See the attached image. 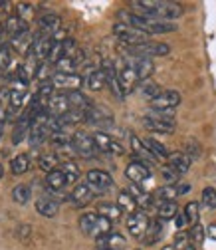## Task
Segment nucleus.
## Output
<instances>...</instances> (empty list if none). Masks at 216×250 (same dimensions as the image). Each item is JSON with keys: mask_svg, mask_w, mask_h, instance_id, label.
<instances>
[{"mask_svg": "<svg viewBox=\"0 0 216 250\" xmlns=\"http://www.w3.org/2000/svg\"><path fill=\"white\" fill-rule=\"evenodd\" d=\"M4 32H6V34L10 36V40H12V38H16V36L28 32V24H26L22 18H18V16H10V18L4 22Z\"/></svg>", "mask_w": 216, "mask_h": 250, "instance_id": "nucleus-23", "label": "nucleus"}, {"mask_svg": "<svg viewBox=\"0 0 216 250\" xmlns=\"http://www.w3.org/2000/svg\"><path fill=\"white\" fill-rule=\"evenodd\" d=\"M187 223H189V218H187V214H184V212H178V214L175 216V225H177L178 230H182V227L187 225Z\"/></svg>", "mask_w": 216, "mask_h": 250, "instance_id": "nucleus-50", "label": "nucleus"}, {"mask_svg": "<svg viewBox=\"0 0 216 250\" xmlns=\"http://www.w3.org/2000/svg\"><path fill=\"white\" fill-rule=\"evenodd\" d=\"M113 34L117 36V40L121 44H125V46H141V44L149 42V34L141 32V30H137L129 24H123V22L113 24Z\"/></svg>", "mask_w": 216, "mask_h": 250, "instance_id": "nucleus-1", "label": "nucleus"}, {"mask_svg": "<svg viewBox=\"0 0 216 250\" xmlns=\"http://www.w3.org/2000/svg\"><path fill=\"white\" fill-rule=\"evenodd\" d=\"M38 167H40L42 171H46V173L56 171V169L59 167L58 155H56V153H46V155H42V157L38 159Z\"/></svg>", "mask_w": 216, "mask_h": 250, "instance_id": "nucleus-35", "label": "nucleus"}, {"mask_svg": "<svg viewBox=\"0 0 216 250\" xmlns=\"http://www.w3.org/2000/svg\"><path fill=\"white\" fill-rule=\"evenodd\" d=\"M133 68H135V72L139 76V82H145L153 74V70H155V66H153V60H149V58H135Z\"/></svg>", "mask_w": 216, "mask_h": 250, "instance_id": "nucleus-28", "label": "nucleus"}, {"mask_svg": "<svg viewBox=\"0 0 216 250\" xmlns=\"http://www.w3.org/2000/svg\"><path fill=\"white\" fill-rule=\"evenodd\" d=\"M2 131H4V123H0V137H2Z\"/></svg>", "mask_w": 216, "mask_h": 250, "instance_id": "nucleus-55", "label": "nucleus"}, {"mask_svg": "<svg viewBox=\"0 0 216 250\" xmlns=\"http://www.w3.org/2000/svg\"><path fill=\"white\" fill-rule=\"evenodd\" d=\"M184 214H187V218H189V223L196 225V223H198V203L191 201V203H189L187 207H184Z\"/></svg>", "mask_w": 216, "mask_h": 250, "instance_id": "nucleus-43", "label": "nucleus"}, {"mask_svg": "<svg viewBox=\"0 0 216 250\" xmlns=\"http://www.w3.org/2000/svg\"><path fill=\"white\" fill-rule=\"evenodd\" d=\"M2 30H4V26H2V24H0V32H2Z\"/></svg>", "mask_w": 216, "mask_h": 250, "instance_id": "nucleus-57", "label": "nucleus"}, {"mask_svg": "<svg viewBox=\"0 0 216 250\" xmlns=\"http://www.w3.org/2000/svg\"><path fill=\"white\" fill-rule=\"evenodd\" d=\"M117 207H119L123 212H131V214L137 212V208H139L135 197H133L129 191H119V195H117Z\"/></svg>", "mask_w": 216, "mask_h": 250, "instance_id": "nucleus-26", "label": "nucleus"}, {"mask_svg": "<svg viewBox=\"0 0 216 250\" xmlns=\"http://www.w3.org/2000/svg\"><path fill=\"white\" fill-rule=\"evenodd\" d=\"M206 234H208L210 238H214V240H216V225H210V227L206 229Z\"/></svg>", "mask_w": 216, "mask_h": 250, "instance_id": "nucleus-52", "label": "nucleus"}, {"mask_svg": "<svg viewBox=\"0 0 216 250\" xmlns=\"http://www.w3.org/2000/svg\"><path fill=\"white\" fill-rule=\"evenodd\" d=\"M68 96V102H70V107L72 109H81V111H87L91 105H94V102H91L85 93L81 91H72V93H66Z\"/></svg>", "mask_w": 216, "mask_h": 250, "instance_id": "nucleus-25", "label": "nucleus"}, {"mask_svg": "<svg viewBox=\"0 0 216 250\" xmlns=\"http://www.w3.org/2000/svg\"><path fill=\"white\" fill-rule=\"evenodd\" d=\"M178 214V205L177 203H163L157 207V218L159 221H171Z\"/></svg>", "mask_w": 216, "mask_h": 250, "instance_id": "nucleus-32", "label": "nucleus"}, {"mask_svg": "<svg viewBox=\"0 0 216 250\" xmlns=\"http://www.w3.org/2000/svg\"><path fill=\"white\" fill-rule=\"evenodd\" d=\"M163 250H173V246H165V248H163Z\"/></svg>", "mask_w": 216, "mask_h": 250, "instance_id": "nucleus-56", "label": "nucleus"}, {"mask_svg": "<svg viewBox=\"0 0 216 250\" xmlns=\"http://www.w3.org/2000/svg\"><path fill=\"white\" fill-rule=\"evenodd\" d=\"M143 125H145V129L155 131V133H165V135H169V133L175 131V123H167V121H163V119H159V117H153V115H147V117L143 119Z\"/></svg>", "mask_w": 216, "mask_h": 250, "instance_id": "nucleus-19", "label": "nucleus"}, {"mask_svg": "<svg viewBox=\"0 0 216 250\" xmlns=\"http://www.w3.org/2000/svg\"><path fill=\"white\" fill-rule=\"evenodd\" d=\"M96 250H105V248H96Z\"/></svg>", "mask_w": 216, "mask_h": 250, "instance_id": "nucleus-58", "label": "nucleus"}, {"mask_svg": "<svg viewBox=\"0 0 216 250\" xmlns=\"http://www.w3.org/2000/svg\"><path fill=\"white\" fill-rule=\"evenodd\" d=\"M10 62H12V50L8 46L0 48V70H6L10 66Z\"/></svg>", "mask_w": 216, "mask_h": 250, "instance_id": "nucleus-45", "label": "nucleus"}, {"mask_svg": "<svg viewBox=\"0 0 216 250\" xmlns=\"http://www.w3.org/2000/svg\"><path fill=\"white\" fill-rule=\"evenodd\" d=\"M98 248H105V250H125L127 248V240L119 232H109L105 236L96 238Z\"/></svg>", "mask_w": 216, "mask_h": 250, "instance_id": "nucleus-15", "label": "nucleus"}, {"mask_svg": "<svg viewBox=\"0 0 216 250\" xmlns=\"http://www.w3.org/2000/svg\"><path fill=\"white\" fill-rule=\"evenodd\" d=\"M87 185L94 189V193H103L107 189H111L113 185V179L107 171H101V169H91L87 173Z\"/></svg>", "mask_w": 216, "mask_h": 250, "instance_id": "nucleus-8", "label": "nucleus"}, {"mask_svg": "<svg viewBox=\"0 0 216 250\" xmlns=\"http://www.w3.org/2000/svg\"><path fill=\"white\" fill-rule=\"evenodd\" d=\"M30 199H32V189L28 185H16L12 189V201L18 205H26Z\"/></svg>", "mask_w": 216, "mask_h": 250, "instance_id": "nucleus-33", "label": "nucleus"}, {"mask_svg": "<svg viewBox=\"0 0 216 250\" xmlns=\"http://www.w3.org/2000/svg\"><path fill=\"white\" fill-rule=\"evenodd\" d=\"M202 205L206 208H216V189L206 187V189L202 191Z\"/></svg>", "mask_w": 216, "mask_h": 250, "instance_id": "nucleus-42", "label": "nucleus"}, {"mask_svg": "<svg viewBox=\"0 0 216 250\" xmlns=\"http://www.w3.org/2000/svg\"><path fill=\"white\" fill-rule=\"evenodd\" d=\"M125 177H127L133 185H141V183H145L147 179H151V165L133 159V161L125 167Z\"/></svg>", "mask_w": 216, "mask_h": 250, "instance_id": "nucleus-9", "label": "nucleus"}, {"mask_svg": "<svg viewBox=\"0 0 216 250\" xmlns=\"http://www.w3.org/2000/svg\"><path fill=\"white\" fill-rule=\"evenodd\" d=\"M85 78H81L79 74H54L52 76V83L56 89H61V91H81V85H83Z\"/></svg>", "mask_w": 216, "mask_h": 250, "instance_id": "nucleus-3", "label": "nucleus"}, {"mask_svg": "<svg viewBox=\"0 0 216 250\" xmlns=\"http://www.w3.org/2000/svg\"><path fill=\"white\" fill-rule=\"evenodd\" d=\"M109 232H111V221H107L105 216H99V218H98V225H96V229H94V232H91V236L99 238V236H105V234H109Z\"/></svg>", "mask_w": 216, "mask_h": 250, "instance_id": "nucleus-39", "label": "nucleus"}, {"mask_svg": "<svg viewBox=\"0 0 216 250\" xmlns=\"http://www.w3.org/2000/svg\"><path fill=\"white\" fill-rule=\"evenodd\" d=\"M72 147L81 155V157H94L96 153V141H94V135H87L83 131H78L72 135Z\"/></svg>", "mask_w": 216, "mask_h": 250, "instance_id": "nucleus-7", "label": "nucleus"}, {"mask_svg": "<svg viewBox=\"0 0 216 250\" xmlns=\"http://www.w3.org/2000/svg\"><path fill=\"white\" fill-rule=\"evenodd\" d=\"M36 210H38V214H42V216H46V218H52V216L58 214L59 203H58L56 199H52V197H40V199L36 201Z\"/></svg>", "mask_w": 216, "mask_h": 250, "instance_id": "nucleus-20", "label": "nucleus"}, {"mask_svg": "<svg viewBox=\"0 0 216 250\" xmlns=\"http://www.w3.org/2000/svg\"><path fill=\"white\" fill-rule=\"evenodd\" d=\"M32 115H30L28 111H24V115L18 119L16 127H14V133H12V143L18 145L26 139V135H30V129H32Z\"/></svg>", "mask_w": 216, "mask_h": 250, "instance_id": "nucleus-17", "label": "nucleus"}, {"mask_svg": "<svg viewBox=\"0 0 216 250\" xmlns=\"http://www.w3.org/2000/svg\"><path fill=\"white\" fill-rule=\"evenodd\" d=\"M61 30V18L54 12H48L44 16H40L38 20V34L42 36H54L56 32Z\"/></svg>", "mask_w": 216, "mask_h": 250, "instance_id": "nucleus-11", "label": "nucleus"}, {"mask_svg": "<svg viewBox=\"0 0 216 250\" xmlns=\"http://www.w3.org/2000/svg\"><path fill=\"white\" fill-rule=\"evenodd\" d=\"M98 212H99V216H105L107 221H111V223H117L119 218H121V208L117 207V205H113V203H99L98 205Z\"/></svg>", "mask_w": 216, "mask_h": 250, "instance_id": "nucleus-29", "label": "nucleus"}, {"mask_svg": "<svg viewBox=\"0 0 216 250\" xmlns=\"http://www.w3.org/2000/svg\"><path fill=\"white\" fill-rule=\"evenodd\" d=\"M2 177H4V167L0 165V179H2Z\"/></svg>", "mask_w": 216, "mask_h": 250, "instance_id": "nucleus-54", "label": "nucleus"}, {"mask_svg": "<svg viewBox=\"0 0 216 250\" xmlns=\"http://www.w3.org/2000/svg\"><path fill=\"white\" fill-rule=\"evenodd\" d=\"M141 93H143L145 98H149V100L153 102V100H155V98L159 96V93H161V87H159L155 82H149V80H145V82L141 83Z\"/></svg>", "mask_w": 216, "mask_h": 250, "instance_id": "nucleus-38", "label": "nucleus"}, {"mask_svg": "<svg viewBox=\"0 0 216 250\" xmlns=\"http://www.w3.org/2000/svg\"><path fill=\"white\" fill-rule=\"evenodd\" d=\"M94 197H96V193L87 183H78L74 187L72 195H70V201H72L74 207H85V205H89L91 201H94Z\"/></svg>", "mask_w": 216, "mask_h": 250, "instance_id": "nucleus-10", "label": "nucleus"}, {"mask_svg": "<svg viewBox=\"0 0 216 250\" xmlns=\"http://www.w3.org/2000/svg\"><path fill=\"white\" fill-rule=\"evenodd\" d=\"M30 14H34V8L32 6H30V4H18V10H16V16L18 18H22L26 22Z\"/></svg>", "mask_w": 216, "mask_h": 250, "instance_id": "nucleus-48", "label": "nucleus"}, {"mask_svg": "<svg viewBox=\"0 0 216 250\" xmlns=\"http://www.w3.org/2000/svg\"><path fill=\"white\" fill-rule=\"evenodd\" d=\"M59 171L64 173L68 185H74V183L79 179V167H78L74 161H64V163L59 165Z\"/></svg>", "mask_w": 216, "mask_h": 250, "instance_id": "nucleus-34", "label": "nucleus"}, {"mask_svg": "<svg viewBox=\"0 0 216 250\" xmlns=\"http://www.w3.org/2000/svg\"><path fill=\"white\" fill-rule=\"evenodd\" d=\"M46 187H48L50 191L58 193V191L64 189V187H68V181H66L64 173H61L59 169H56V171L48 173V177H46Z\"/></svg>", "mask_w": 216, "mask_h": 250, "instance_id": "nucleus-27", "label": "nucleus"}, {"mask_svg": "<svg viewBox=\"0 0 216 250\" xmlns=\"http://www.w3.org/2000/svg\"><path fill=\"white\" fill-rule=\"evenodd\" d=\"M191 189L189 185H163L161 189H157V193H155V203H157V207L159 205H163V203H175V199L178 197V195H182V193H187Z\"/></svg>", "mask_w": 216, "mask_h": 250, "instance_id": "nucleus-6", "label": "nucleus"}, {"mask_svg": "<svg viewBox=\"0 0 216 250\" xmlns=\"http://www.w3.org/2000/svg\"><path fill=\"white\" fill-rule=\"evenodd\" d=\"M193 165V157L189 153H182V151H177V153H171L169 155V161H167V167H171L177 175H184Z\"/></svg>", "mask_w": 216, "mask_h": 250, "instance_id": "nucleus-12", "label": "nucleus"}, {"mask_svg": "<svg viewBox=\"0 0 216 250\" xmlns=\"http://www.w3.org/2000/svg\"><path fill=\"white\" fill-rule=\"evenodd\" d=\"M117 76H119V83H121V89L125 91V93L133 91V89H135V85L139 83V76H137V72H135L133 64H127L125 68H121V70L117 72Z\"/></svg>", "mask_w": 216, "mask_h": 250, "instance_id": "nucleus-16", "label": "nucleus"}, {"mask_svg": "<svg viewBox=\"0 0 216 250\" xmlns=\"http://www.w3.org/2000/svg\"><path fill=\"white\" fill-rule=\"evenodd\" d=\"M18 230H20V236H22V238H26V236L30 234V227H28V225H22Z\"/></svg>", "mask_w": 216, "mask_h": 250, "instance_id": "nucleus-51", "label": "nucleus"}, {"mask_svg": "<svg viewBox=\"0 0 216 250\" xmlns=\"http://www.w3.org/2000/svg\"><path fill=\"white\" fill-rule=\"evenodd\" d=\"M178 177H180V175H177L171 167H163V179H165V183H167V185H177Z\"/></svg>", "mask_w": 216, "mask_h": 250, "instance_id": "nucleus-47", "label": "nucleus"}, {"mask_svg": "<svg viewBox=\"0 0 216 250\" xmlns=\"http://www.w3.org/2000/svg\"><path fill=\"white\" fill-rule=\"evenodd\" d=\"M187 240H189V232H184V230L177 232V236H175V248H184V246H187Z\"/></svg>", "mask_w": 216, "mask_h": 250, "instance_id": "nucleus-49", "label": "nucleus"}, {"mask_svg": "<svg viewBox=\"0 0 216 250\" xmlns=\"http://www.w3.org/2000/svg\"><path fill=\"white\" fill-rule=\"evenodd\" d=\"M107 83V78L103 74V70H89L87 76H85V85L91 89V91H99L101 87H105Z\"/></svg>", "mask_w": 216, "mask_h": 250, "instance_id": "nucleus-24", "label": "nucleus"}, {"mask_svg": "<svg viewBox=\"0 0 216 250\" xmlns=\"http://www.w3.org/2000/svg\"><path fill=\"white\" fill-rule=\"evenodd\" d=\"M171 52V48L167 44H159V42H147L141 46H127L125 54L133 56V58H153V56H167Z\"/></svg>", "mask_w": 216, "mask_h": 250, "instance_id": "nucleus-2", "label": "nucleus"}, {"mask_svg": "<svg viewBox=\"0 0 216 250\" xmlns=\"http://www.w3.org/2000/svg\"><path fill=\"white\" fill-rule=\"evenodd\" d=\"M143 143H145V147L153 153V157H159V159H169V151H167V147L163 145V143H159L157 139H153V137H147V139H143Z\"/></svg>", "mask_w": 216, "mask_h": 250, "instance_id": "nucleus-30", "label": "nucleus"}, {"mask_svg": "<svg viewBox=\"0 0 216 250\" xmlns=\"http://www.w3.org/2000/svg\"><path fill=\"white\" fill-rule=\"evenodd\" d=\"M131 149H133V155H135V159L137 161H143V163H147V165H151L153 161H155L157 157H153V153L145 147V143L139 139V137H131Z\"/></svg>", "mask_w": 216, "mask_h": 250, "instance_id": "nucleus-21", "label": "nucleus"}, {"mask_svg": "<svg viewBox=\"0 0 216 250\" xmlns=\"http://www.w3.org/2000/svg\"><path fill=\"white\" fill-rule=\"evenodd\" d=\"M56 70H58V74H76L78 66L72 58H61L56 64Z\"/></svg>", "mask_w": 216, "mask_h": 250, "instance_id": "nucleus-40", "label": "nucleus"}, {"mask_svg": "<svg viewBox=\"0 0 216 250\" xmlns=\"http://www.w3.org/2000/svg\"><path fill=\"white\" fill-rule=\"evenodd\" d=\"M98 218H99L98 212H83L79 216V229H81V232L83 234H91V232H94V229L98 225Z\"/></svg>", "mask_w": 216, "mask_h": 250, "instance_id": "nucleus-31", "label": "nucleus"}, {"mask_svg": "<svg viewBox=\"0 0 216 250\" xmlns=\"http://www.w3.org/2000/svg\"><path fill=\"white\" fill-rule=\"evenodd\" d=\"M182 250H196V246H195V244H187V246H184Z\"/></svg>", "mask_w": 216, "mask_h": 250, "instance_id": "nucleus-53", "label": "nucleus"}, {"mask_svg": "<svg viewBox=\"0 0 216 250\" xmlns=\"http://www.w3.org/2000/svg\"><path fill=\"white\" fill-rule=\"evenodd\" d=\"M70 102H68V96L66 93H59V96H54L46 107V113L50 117H64L68 111H70Z\"/></svg>", "mask_w": 216, "mask_h": 250, "instance_id": "nucleus-14", "label": "nucleus"}, {"mask_svg": "<svg viewBox=\"0 0 216 250\" xmlns=\"http://www.w3.org/2000/svg\"><path fill=\"white\" fill-rule=\"evenodd\" d=\"M204 234H206V230L196 223V225H193V229L189 230V238L195 242V244H200L202 240H204Z\"/></svg>", "mask_w": 216, "mask_h": 250, "instance_id": "nucleus-44", "label": "nucleus"}, {"mask_svg": "<svg viewBox=\"0 0 216 250\" xmlns=\"http://www.w3.org/2000/svg\"><path fill=\"white\" fill-rule=\"evenodd\" d=\"M50 139H52V143H56V145H72V137H68V135H66V131L54 133Z\"/></svg>", "mask_w": 216, "mask_h": 250, "instance_id": "nucleus-46", "label": "nucleus"}, {"mask_svg": "<svg viewBox=\"0 0 216 250\" xmlns=\"http://www.w3.org/2000/svg\"><path fill=\"white\" fill-rule=\"evenodd\" d=\"M180 104V93L175 89H165L151 102L153 111H173Z\"/></svg>", "mask_w": 216, "mask_h": 250, "instance_id": "nucleus-4", "label": "nucleus"}, {"mask_svg": "<svg viewBox=\"0 0 216 250\" xmlns=\"http://www.w3.org/2000/svg\"><path fill=\"white\" fill-rule=\"evenodd\" d=\"M61 119V123L66 125H76V123H79V121H87V111H81V109H70L64 117H59Z\"/></svg>", "mask_w": 216, "mask_h": 250, "instance_id": "nucleus-37", "label": "nucleus"}, {"mask_svg": "<svg viewBox=\"0 0 216 250\" xmlns=\"http://www.w3.org/2000/svg\"><path fill=\"white\" fill-rule=\"evenodd\" d=\"M178 16H182V6L177 2H159L157 6V20H167L173 22Z\"/></svg>", "mask_w": 216, "mask_h": 250, "instance_id": "nucleus-18", "label": "nucleus"}, {"mask_svg": "<svg viewBox=\"0 0 216 250\" xmlns=\"http://www.w3.org/2000/svg\"><path fill=\"white\" fill-rule=\"evenodd\" d=\"M50 70H52L50 62H42V64H38V68H36V80L42 82V83H44V82H50V80H52V78H50V76H52Z\"/></svg>", "mask_w": 216, "mask_h": 250, "instance_id": "nucleus-41", "label": "nucleus"}, {"mask_svg": "<svg viewBox=\"0 0 216 250\" xmlns=\"http://www.w3.org/2000/svg\"><path fill=\"white\" fill-rule=\"evenodd\" d=\"M149 225H151V221H149V216L145 214V210H137V212L129 214V218H127V230H129V234L133 238H139V240H143Z\"/></svg>", "mask_w": 216, "mask_h": 250, "instance_id": "nucleus-5", "label": "nucleus"}, {"mask_svg": "<svg viewBox=\"0 0 216 250\" xmlns=\"http://www.w3.org/2000/svg\"><path fill=\"white\" fill-rule=\"evenodd\" d=\"M28 169H30V157L24 153L18 155V157H14L12 163H10V171L14 175H24V173H28Z\"/></svg>", "mask_w": 216, "mask_h": 250, "instance_id": "nucleus-36", "label": "nucleus"}, {"mask_svg": "<svg viewBox=\"0 0 216 250\" xmlns=\"http://www.w3.org/2000/svg\"><path fill=\"white\" fill-rule=\"evenodd\" d=\"M94 141H96L98 151H105V153H111V155H123V153H125V149H123L121 143L113 141V139H111L107 133H103V131H98V133L94 135Z\"/></svg>", "mask_w": 216, "mask_h": 250, "instance_id": "nucleus-13", "label": "nucleus"}, {"mask_svg": "<svg viewBox=\"0 0 216 250\" xmlns=\"http://www.w3.org/2000/svg\"><path fill=\"white\" fill-rule=\"evenodd\" d=\"M163 230H165L163 221H159V218H157V221H151V225H149V229H147V232L143 236V244L151 246V244L159 242L163 238Z\"/></svg>", "mask_w": 216, "mask_h": 250, "instance_id": "nucleus-22", "label": "nucleus"}]
</instances>
